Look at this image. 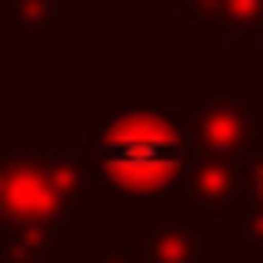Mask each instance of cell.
<instances>
[{
	"label": "cell",
	"instance_id": "cell-1",
	"mask_svg": "<svg viewBox=\"0 0 263 263\" xmlns=\"http://www.w3.org/2000/svg\"><path fill=\"white\" fill-rule=\"evenodd\" d=\"M180 156H185L180 137L166 122H151V117H127V122L112 127L107 141H103L107 171H117L127 190L166 185V176L180 166Z\"/></svg>",
	"mask_w": 263,
	"mask_h": 263
}]
</instances>
